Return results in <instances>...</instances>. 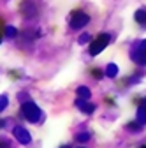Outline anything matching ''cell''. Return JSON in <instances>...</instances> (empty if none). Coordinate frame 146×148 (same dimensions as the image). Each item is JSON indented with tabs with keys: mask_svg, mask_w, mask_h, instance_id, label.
Returning a JSON list of instances; mask_svg holds the SVG:
<instances>
[{
	"mask_svg": "<svg viewBox=\"0 0 146 148\" xmlns=\"http://www.w3.org/2000/svg\"><path fill=\"white\" fill-rule=\"evenodd\" d=\"M20 111H21V116L27 122H30V123H39L42 120V109L35 104L33 101H28V102L21 104V109Z\"/></svg>",
	"mask_w": 146,
	"mask_h": 148,
	"instance_id": "1",
	"label": "cell"
},
{
	"mask_svg": "<svg viewBox=\"0 0 146 148\" xmlns=\"http://www.w3.org/2000/svg\"><path fill=\"white\" fill-rule=\"evenodd\" d=\"M111 42V35L109 34H106V32H102V34H99L95 39L92 41V44H90V49H88V53L92 55V57H97V55L102 51V49H106V46Z\"/></svg>",
	"mask_w": 146,
	"mask_h": 148,
	"instance_id": "2",
	"label": "cell"
},
{
	"mask_svg": "<svg viewBox=\"0 0 146 148\" xmlns=\"http://www.w3.org/2000/svg\"><path fill=\"white\" fill-rule=\"evenodd\" d=\"M20 12L25 20H35L39 16V7L35 4V0H23L20 4Z\"/></svg>",
	"mask_w": 146,
	"mask_h": 148,
	"instance_id": "3",
	"label": "cell"
},
{
	"mask_svg": "<svg viewBox=\"0 0 146 148\" xmlns=\"http://www.w3.org/2000/svg\"><path fill=\"white\" fill-rule=\"evenodd\" d=\"M88 23H90V16L83 11H74L70 16V20H69V25L72 30H79V28L86 27Z\"/></svg>",
	"mask_w": 146,
	"mask_h": 148,
	"instance_id": "4",
	"label": "cell"
},
{
	"mask_svg": "<svg viewBox=\"0 0 146 148\" xmlns=\"http://www.w3.org/2000/svg\"><path fill=\"white\" fill-rule=\"evenodd\" d=\"M12 136H14V139L20 143V145H30L32 143V134L27 131L25 127H21V125H16L14 129H12Z\"/></svg>",
	"mask_w": 146,
	"mask_h": 148,
	"instance_id": "5",
	"label": "cell"
},
{
	"mask_svg": "<svg viewBox=\"0 0 146 148\" xmlns=\"http://www.w3.org/2000/svg\"><path fill=\"white\" fill-rule=\"evenodd\" d=\"M74 104H76V108H78L79 111H83L85 115H93V113H95V109H97V106H95L93 102L83 101V99H76Z\"/></svg>",
	"mask_w": 146,
	"mask_h": 148,
	"instance_id": "6",
	"label": "cell"
},
{
	"mask_svg": "<svg viewBox=\"0 0 146 148\" xmlns=\"http://www.w3.org/2000/svg\"><path fill=\"white\" fill-rule=\"evenodd\" d=\"M130 58L137 64V65H141V67H144L146 65V51H143L141 48H134L132 49V53H130Z\"/></svg>",
	"mask_w": 146,
	"mask_h": 148,
	"instance_id": "7",
	"label": "cell"
},
{
	"mask_svg": "<svg viewBox=\"0 0 146 148\" xmlns=\"http://www.w3.org/2000/svg\"><path fill=\"white\" fill-rule=\"evenodd\" d=\"M137 122L139 123H146V97H143L141 99V102H139V108H137Z\"/></svg>",
	"mask_w": 146,
	"mask_h": 148,
	"instance_id": "8",
	"label": "cell"
},
{
	"mask_svg": "<svg viewBox=\"0 0 146 148\" xmlns=\"http://www.w3.org/2000/svg\"><path fill=\"white\" fill-rule=\"evenodd\" d=\"M76 95H78V99L90 101V97H92V92H90V88H88V86H78V90H76Z\"/></svg>",
	"mask_w": 146,
	"mask_h": 148,
	"instance_id": "9",
	"label": "cell"
},
{
	"mask_svg": "<svg viewBox=\"0 0 146 148\" xmlns=\"http://www.w3.org/2000/svg\"><path fill=\"white\" fill-rule=\"evenodd\" d=\"M104 72H106V76H107V78H116V76H118V65L113 64V62H111V64H107Z\"/></svg>",
	"mask_w": 146,
	"mask_h": 148,
	"instance_id": "10",
	"label": "cell"
},
{
	"mask_svg": "<svg viewBox=\"0 0 146 148\" xmlns=\"http://www.w3.org/2000/svg\"><path fill=\"white\" fill-rule=\"evenodd\" d=\"M134 20H136L139 25L146 27V9H137L136 14H134Z\"/></svg>",
	"mask_w": 146,
	"mask_h": 148,
	"instance_id": "11",
	"label": "cell"
},
{
	"mask_svg": "<svg viewBox=\"0 0 146 148\" xmlns=\"http://www.w3.org/2000/svg\"><path fill=\"white\" fill-rule=\"evenodd\" d=\"M4 35L7 37V39H16V37H18V28L12 27V25H5V28H4Z\"/></svg>",
	"mask_w": 146,
	"mask_h": 148,
	"instance_id": "12",
	"label": "cell"
},
{
	"mask_svg": "<svg viewBox=\"0 0 146 148\" xmlns=\"http://www.w3.org/2000/svg\"><path fill=\"white\" fill-rule=\"evenodd\" d=\"M127 131L139 132V131H143V123H139L137 120H136V122H129V123H127Z\"/></svg>",
	"mask_w": 146,
	"mask_h": 148,
	"instance_id": "13",
	"label": "cell"
},
{
	"mask_svg": "<svg viewBox=\"0 0 146 148\" xmlns=\"http://www.w3.org/2000/svg\"><path fill=\"white\" fill-rule=\"evenodd\" d=\"M7 106H9V95L7 94H2V95H0V113L5 111Z\"/></svg>",
	"mask_w": 146,
	"mask_h": 148,
	"instance_id": "14",
	"label": "cell"
},
{
	"mask_svg": "<svg viewBox=\"0 0 146 148\" xmlns=\"http://www.w3.org/2000/svg\"><path fill=\"white\" fill-rule=\"evenodd\" d=\"M90 74H92V76H93L95 79H102V78L106 76V72H104L102 69H99V67H93L92 71H90Z\"/></svg>",
	"mask_w": 146,
	"mask_h": 148,
	"instance_id": "15",
	"label": "cell"
},
{
	"mask_svg": "<svg viewBox=\"0 0 146 148\" xmlns=\"http://www.w3.org/2000/svg\"><path fill=\"white\" fill-rule=\"evenodd\" d=\"M90 139H92L90 132H79V134H76V141H78V143H86V141H90Z\"/></svg>",
	"mask_w": 146,
	"mask_h": 148,
	"instance_id": "16",
	"label": "cell"
},
{
	"mask_svg": "<svg viewBox=\"0 0 146 148\" xmlns=\"http://www.w3.org/2000/svg\"><path fill=\"white\" fill-rule=\"evenodd\" d=\"M90 41H92V35H90V34H81L79 39H78L79 44H86V42H90Z\"/></svg>",
	"mask_w": 146,
	"mask_h": 148,
	"instance_id": "17",
	"label": "cell"
},
{
	"mask_svg": "<svg viewBox=\"0 0 146 148\" xmlns=\"http://www.w3.org/2000/svg\"><path fill=\"white\" fill-rule=\"evenodd\" d=\"M18 101H20L21 104H25V102H28V101H30V97H28L27 92H20V94H18Z\"/></svg>",
	"mask_w": 146,
	"mask_h": 148,
	"instance_id": "18",
	"label": "cell"
},
{
	"mask_svg": "<svg viewBox=\"0 0 146 148\" xmlns=\"http://www.w3.org/2000/svg\"><path fill=\"white\" fill-rule=\"evenodd\" d=\"M0 148H11V141L4 136H0Z\"/></svg>",
	"mask_w": 146,
	"mask_h": 148,
	"instance_id": "19",
	"label": "cell"
},
{
	"mask_svg": "<svg viewBox=\"0 0 146 148\" xmlns=\"http://www.w3.org/2000/svg\"><path fill=\"white\" fill-rule=\"evenodd\" d=\"M9 76H11L12 79H20V78H21V72H18V71H11V72H9Z\"/></svg>",
	"mask_w": 146,
	"mask_h": 148,
	"instance_id": "20",
	"label": "cell"
},
{
	"mask_svg": "<svg viewBox=\"0 0 146 148\" xmlns=\"http://www.w3.org/2000/svg\"><path fill=\"white\" fill-rule=\"evenodd\" d=\"M137 48H141L143 51H146V39H143V41H141V42L137 44Z\"/></svg>",
	"mask_w": 146,
	"mask_h": 148,
	"instance_id": "21",
	"label": "cell"
},
{
	"mask_svg": "<svg viewBox=\"0 0 146 148\" xmlns=\"http://www.w3.org/2000/svg\"><path fill=\"white\" fill-rule=\"evenodd\" d=\"M5 123H7V120H5V118H0V129H2Z\"/></svg>",
	"mask_w": 146,
	"mask_h": 148,
	"instance_id": "22",
	"label": "cell"
},
{
	"mask_svg": "<svg viewBox=\"0 0 146 148\" xmlns=\"http://www.w3.org/2000/svg\"><path fill=\"white\" fill-rule=\"evenodd\" d=\"M106 102H107L109 106H115V101H113V99H106Z\"/></svg>",
	"mask_w": 146,
	"mask_h": 148,
	"instance_id": "23",
	"label": "cell"
},
{
	"mask_svg": "<svg viewBox=\"0 0 146 148\" xmlns=\"http://www.w3.org/2000/svg\"><path fill=\"white\" fill-rule=\"evenodd\" d=\"M60 148H70V145H62Z\"/></svg>",
	"mask_w": 146,
	"mask_h": 148,
	"instance_id": "24",
	"label": "cell"
},
{
	"mask_svg": "<svg viewBox=\"0 0 146 148\" xmlns=\"http://www.w3.org/2000/svg\"><path fill=\"white\" fill-rule=\"evenodd\" d=\"M0 44H2V34H0Z\"/></svg>",
	"mask_w": 146,
	"mask_h": 148,
	"instance_id": "25",
	"label": "cell"
},
{
	"mask_svg": "<svg viewBox=\"0 0 146 148\" xmlns=\"http://www.w3.org/2000/svg\"><path fill=\"white\" fill-rule=\"evenodd\" d=\"M139 148H146V145H141V146H139Z\"/></svg>",
	"mask_w": 146,
	"mask_h": 148,
	"instance_id": "26",
	"label": "cell"
},
{
	"mask_svg": "<svg viewBox=\"0 0 146 148\" xmlns=\"http://www.w3.org/2000/svg\"><path fill=\"white\" fill-rule=\"evenodd\" d=\"M78 148H85V146H78Z\"/></svg>",
	"mask_w": 146,
	"mask_h": 148,
	"instance_id": "27",
	"label": "cell"
}]
</instances>
